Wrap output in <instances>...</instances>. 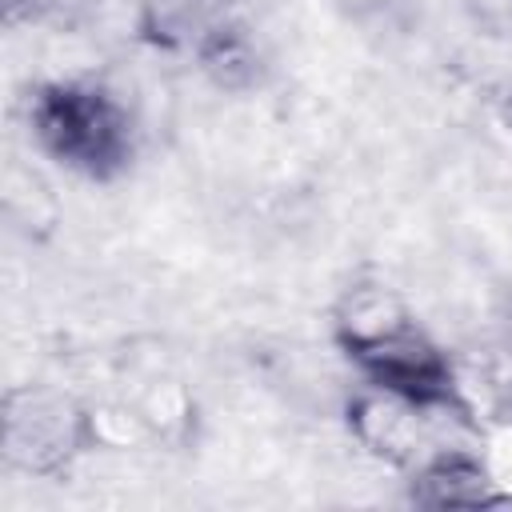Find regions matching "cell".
<instances>
[{"instance_id": "6da1fadb", "label": "cell", "mask_w": 512, "mask_h": 512, "mask_svg": "<svg viewBox=\"0 0 512 512\" xmlns=\"http://www.w3.org/2000/svg\"><path fill=\"white\" fill-rule=\"evenodd\" d=\"M32 120L48 152L68 160L72 168L104 172L124 156V116L108 96L92 88H48L36 100Z\"/></svg>"}, {"instance_id": "7a4b0ae2", "label": "cell", "mask_w": 512, "mask_h": 512, "mask_svg": "<svg viewBox=\"0 0 512 512\" xmlns=\"http://www.w3.org/2000/svg\"><path fill=\"white\" fill-rule=\"evenodd\" d=\"M352 356L372 372V380L380 388H392V392H404L420 404H440L448 400V388H452V376H448V364L444 356L416 332L396 328V332H384L376 340H364V344H352Z\"/></svg>"}, {"instance_id": "3957f363", "label": "cell", "mask_w": 512, "mask_h": 512, "mask_svg": "<svg viewBox=\"0 0 512 512\" xmlns=\"http://www.w3.org/2000/svg\"><path fill=\"white\" fill-rule=\"evenodd\" d=\"M424 408H432V404H420L404 392L380 388L352 404V428H356L360 444L372 448L376 456L412 460L424 448Z\"/></svg>"}, {"instance_id": "277c9868", "label": "cell", "mask_w": 512, "mask_h": 512, "mask_svg": "<svg viewBox=\"0 0 512 512\" xmlns=\"http://www.w3.org/2000/svg\"><path fill=\"white\" fill-rule=\"evenodd\" d=\"M416 500L428 508H480V504H496L500 492L492 488V476L476 460L448 452L420 472Z\"/></svg>"}]
</instances>
